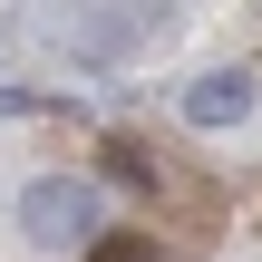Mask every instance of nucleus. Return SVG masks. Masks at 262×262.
Wrapping results in <instances>:
<instances>
[{
	"instance_id": "f257e3e1",
	"label": "nucleus",
	"mask_w": 262,
	"mask_h": 262,
	"mask_svg": "<svg viewBox=\"0 0 262 262\" xmlns=\"http://www.w3.org/2000/svg\"><path fill=\"white\" fill-rule=\"evenodd\" d=\"M19 233H29L39 253H97V243H107V204H97L88 175H39V185L19 194Z\"/></svg>"
},
{
	"instance_id": "f03ea898",
	"label": "nucleus",
	"mask_w": 262,
	"mask_h": 262,
	"mask_svg": "<svg viewBox=\"0 0 262 262\" xmlns=\"http://www.w3.org/2000/svg\"><path fill=\"white\" fill-rule=\"evenodd\" d=\"M253 68H204V78H185V97H175V107H185V126H243V117H253Z\"/></svg>"
},
{
	"instance_id": "7ed1b4c3",
	"label": "nucleus",
	"mask_w": 262,
	"mask_h": 262,
	"mask_svg": "<svg viewBox=\"0 0 262 262\" xmlns=\"http://www.w3.org/2000/svg\"><path fill=\"white\" fill-rule=\"evenodd\" d=\"M88 262H156V253H146V243H97Z\"/></svg>"
},
{
	"instance_id": "20e7f679",
	"label": "nucleus",
	"mask_w": 262,
	"mask_h": 262,
	"mask_svg": "<svg viewBox=\"0 0 262 262\" xmlns=\"http://www.w3.org/2000/svg\"><path fill=\"white\" fill-rule=\"evenodd\" d=\"M0 68H10V39H0Z\"/></svg>"
}]
</instances>
